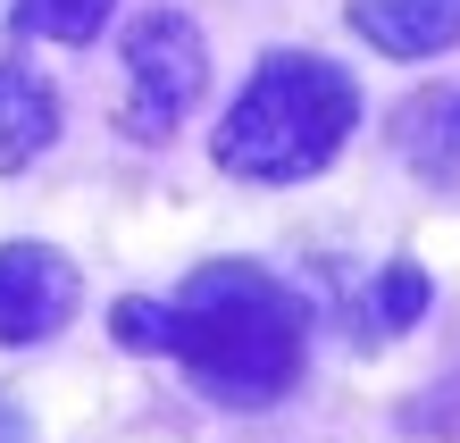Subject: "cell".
Returning a JSON list of instances; mask_svg holds the SVG:
<instances>
[{
  "label": "cell",
  "mask_w": 460,
  "mask_h": 443,
  "mask_svg": "<svg viewBox=\"0 0 460 443\" xmlns=\"http://www.w3.org/2000/svg\"><path fill=\"white\" fill-rule=\"evenodd\" d=\"M343 25L385 59H436L460 42V0H343Z\"/></svg>",
  "instance_id": "cell-6"
},
{
  "label": "cell",
  "mask_w": 460,
  "mask_h": 443,
  "mask_svg": "<svg viewBox=\"0 0 460 443\" xmlns=\"http://www.w3.org/2000/svg\"><path fill=\"white\" fill-rule=\"evenodd\" d=\"M50 143H59V93L34 67H0V176L34 168Z\"/></svg>",
  "instance_id": "cell-7"
},
{
  "label": "cell",
  "mask_w": 460,
  "mask_h": 443,
  "mask_svg": "<svg viewBox=\"0 0 460 443\" xmlns=\"http://www.w3.org/2000/svg\"><path fill=\"white\" fill-rule=\"evenodd\" d=\"M394 151L402 168L436 192H460V84H419L394 109Z\"/></svg>",
  "instance_id": "cell-5"
},
{
  "label": "cell",
  "mask_w": 460,
  "mask_h": 443,
  "mask_svg": "<svg viewBox=\"0 0 460 443\" xmlns=\"http://www.w3.org/2000/svg\"><path fill=\"white\" fill-rule=\"evenodd\" d=\"M118 0H17V34H42V42H93L110 25Z\"/></svg>",
  "instance_id": "cell-9"
},
{
  "label": "cell",
  "mask_w": 460,
  "mask_h": 443,
  "mask_svg": "<svg viewBox=\"0 0 460 443\" xmlns=\"http://www.w3.org/2000/svg\"><path fill=\"white\" fill-rule=\"evenodd\" d=\"M84 310V276L59 243H0V343H50Z\"/></svg>",
  "instance_id": "cell-4"
},
{
  "label": "cell",
  "mask_w": 460,
  "mask_h": 443,
  "mask_svg": "<svg viewBox=\"0 0 460 443\" xmlns=\"http://www.w3.org/2000/svg\"><path fill=\"white\" fill-rule=\"evenodd\" d=\"M0 443H34V427H25V410L0 394Z\"/></svg>",
  "instance_id": "cell-10"
},
{
  "label": "cell",
  "mask_w": 460,
  "mask_h": 443,
  "mask_svg": "<svg viewBox=\"0 0 460 443\" xmlns=\"http://www.w3.org/2000/svg\"><path fill=\"white\" fill-rule=\"evenodd\" d=\"M110 326L126 351H159L176 368H193L209 402L226 410L285 402L310 368V301L260 260H201L168 301L126 293Z\"/></svg>",
  "instance_id": "cell-1"
},
{
  "label": "cell",
  "mask_w": 460,
  "mask_h": 443,
  "mask_svg": "<svg viewBox=\"0 0 460 443\" xmlns=\"http://www.w3.org/2000/svg\"><path fill=\"white\" fill-rule=\"evenodd\" d=\"M209 84V42L184 9H151L126 25V101L118 126L134 143H168V134L193 118V101Z\"/></svg>",
  "instance_id": "cell-3"
},
{
  "label": "cell",
  "mask_w": 460,
  "mask_h": 443,
  "mask_svg": "<svg viewBox=\"0 0 460 443\" xmlns=\"http://www.w3.org/2000/svg\"><path fill=\"white\" fill-rule=\"evenodd\" d=\"M419 310H427V276H419V260H385V276H376V310H360V343L402 335Z\"/></svg>",
  "instance_id": "cell-8"
},
{
  "label": "cell",
  "mask_w": 460,
  "mask_h": 443,
  "mask_svg": "<svg viewBox=\"0 0 460 443\" xmlns=\"http://www.w3.org/2000/svg\"><path fill=\"white\" fill-rule=\"evenodd\" d=\"M360 126V84L318 59V50H268L252 67V84L234 93V109L209 134V159L234 184H302L318 168H335V151Z\"/></svg>",
  "instance_id": "cell-2"
}]
</instances>
